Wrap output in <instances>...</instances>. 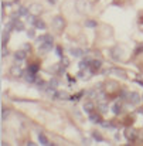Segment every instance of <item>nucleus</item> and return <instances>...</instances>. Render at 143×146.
I'll list each match as a JSON object with an SVG mask.
<instances>
[{"instance_id":"nucleus-2","label":"nucleus","mask_w":143,"mask_h":146,"mask_svg":"<svg viewBox=\"0 0 143 146\" xmlns=\"http://www.w3.org/2000/svg\"><path fill=\"white\" fill-rule=\"evenodd\" d=\"M52 27H54L55 30L61 31V30L64 29V19H61L60 16L54 17V19H52Z\"/></svg>"},{"instance_id":"nucleus-6","label":"nucleus","mask_w":143,"mask_h":146,"mask_svg":"<svg viewBox=\"0 0 143 146\" xmlns=\"http://www.w3.org/2000/svg\"><path fill=\"white\" fill-rule=\"evenodd\" d=\"M101 65H102V62L99 61V60H92V62H91V72L92 74H95V72H98V70L101 68Z\"/></svg>"},{"instance_id":"nucleus-16","label":"nucleus","mask_w":143,"mask_h":146,"mask_svg":"<svg viewBox=\"0 0 143 146\" xmlns=\"http://www.w3.org/2000/svg\"><path fill=\"white\" fill-rule=\"evenodd\" d=\"M24 58H26V51H17L14 54V60L16 61H23Z\"/></svg>"},{"instance_id":"nucleus-1","label":"nucleus","mask_w":143,"mask_h":146,"mask_svg":"<svg viewBox=\"0 0 143 146\" xmlns=\"http://www.w3.org/2000/svg\"><path fill=\"white\" fill-rule=\"evenodd\" d=\"M52 48V36L47 34V38L44 40V43L40 44V52H48Z\"/></svg>"},{"instance_id":"nucleus-12","label":"nucleus","mask_w":143,"mask_h":146,"mask_svg":"<svg viewBox=\"0 0 143 146\" xmlns=\"http://www.w3.org/2000/svg\"><path fill=\"white\" fill-rule=\"evenodd\" d=\"M71 54H72L74 57H77V58H79V57H82V55H85L87 52H85L84 50H81V48H71Z\"/></svg>"},{"instance_id":"nucleus-4","label":"nucleus","mask_w":143,"mask_h":146,"mask_svg":"<svg viewBox=\"0 0 143 146\" xmlns=\"http://www.w3.org/2000/svg\"><path fill=\"white\" fill-rule=\"evenodd\" d=\"M10 74H11L13 77H21V75H23V71H21V68H20L19 64H14V65L10 68Z\"/></svg>"},{"instance_id":"nucleus-37","label":"nucleus","mask_w":143,"mask_h":146,"mask_svg":"<svg viewBox=\"0 0 143 146\" xmlns=\"http://www.w3.org/2000/svg\"><path fill=\"white\" fill-rule=\"evenodd\" d=\"M48 3H51V4H54V3H55V0H48Z\"/></svg>"},{"instance_id":"nucleus-21","label":"nucleus","mask_w":143,"mask_h":146,"mask_svg":"<svg viewBox=\"0 0 143 146\" xmlns=\"http://www.w3.org/2000/svg\"><path fill=\"white\" fill-rule=\"evenodd\" d=\"M88 119H89V121H91L92 123H96V122H99V116H98L96 113H94V112L88 115Z\"/></svg>"},{"instance_id":"nucleus-31","label":"nucleus","mask_w":143,"mask_h":146,"mask_svg":"<svg viewBox=\"0 0 143 146\" xmlns=\"http://www.w3.org/2000/svg\"><path fill=\"white\" fill-rule=\"evenodd\" d=\"M140 51H143V44H139V46L135 48V54H140Z\"/></svg>"},{"instance_id":"nucleus-23","label":"nucleus","mask_w":143,"mask_h":146,"mask_svg":"<svg viewBox=\"0 0 143 146\" xmlns=\"http://www.w3.org/2000/svg\"><path fill=\"white\" fill-rule=\"evenodd\" d=\"M36 27H37V29H40V30H44V29H46V24H44V21H43V20H40V19H37V23H36Z\"/></svg>"},{"instance_id":"nucleus-27","label":"nucleus","mask_w":143,"mask_h":146,"mask_svg":"<svg viewBox=\"0 0 143 146\" xmlns=\"http://www.w3.org/2000/svg\"><path fill=\"white\" fill-rule=\"evenodd\" d=\"M92 136H94V139H95V141H99V142H102V141H103V138H102L98 132H94V135H92Z\"/></svg>"},{"instance_id":"nucleus-8","label":"nucleus","mask_w":143,"mask_h":146,"mask_svg":"<svg viewBox=\"0 0 143 146\" xmlns=\"http://www.w3.org/2000/svg\"><path fill=\"white\" fill-rule=\"evenodd\" d=\"M68 94L64 92V91H55L54 95H52V99H68Z\"/></svg>"},{"instance_id":"nucleus-28","label":"nucleus","mask_w":143,"mask_h":146,"mask_svg":"<svg viewBox=\"0 0 143 146\" xmlns=\"http://www.w3.org/2000/svg\"><path fill=\"white\" fill-rule=\"evenodd\" d=\"M82 95H84V91H81L79 94H77V95H74V97H71V98H70V99H72V101H78V99H79V98L82 97Z\"/></svg>"},{"instance_id":"nucleus-35","label":"nucleus","mask_w":143,"mask_h":146,"mask_svg":"<svg viewBox=\"0 0 143 146\" xmlns=\"http://www.w3.org/2000/svg\"><path fill=\"white\" fill-rule=\"evenodd\" d=\"M30 48H31V47H30V44H24V50H26V51H28Z\"/></svg>"},{"instance_id":"nucleus-17","label":"nucleus","mask_w":143,"mask_h":146,"mask_svg":"<svg viewBox=\"0 0 143 146\" xmlns=\"http://www.w3.org/2000/svg\"><path fill=\"white\" fill-rule=\"evenodd\" d=\"M103 74H118V75H123L125 72H123V71H120V70H116V68H111V70L103 71Z\"/></svg>"},{"instance_id":"nucleus-20","label":"nucleus","mask_w":143,"mask_h":146,"mask_svg":"<svg viewBox=\"0 0 143 146\" xmlns=\"http://www.w3.org/2000/svg\"><path fill=\"white\" fill-rule=\"evenodd\" d=\"M17 13H19V16H28V9L21 6V7H19Z\"/></svg>"},{"instance_id":"nucleus-7","label":"nucleus","mask_w":143,"mask_h":146,"mask_svg":"<svg viewBox=\"0 0 143 146\" xmlns=\"http://www.w3.org/2000/svg\"><path fill=\"white\" fill-rule=\"evenodd\" d=\"M58 85V80L57 78H52L50 82H48V87H47V91L48 92H55V88Z\"/></svg>"},{"instance_id":"nucleus-18","label":"nucleus","mask_w":143,"mask_h":146,"mask_svg":"<svg viewBox=\"0 0 143 146\" xmlns=\"http://www.w3.org/2000/svg\"><path fill=\"white\" fill-rule=\"evenodd\" d=\"M120 111H122V106L119 105V102L113 104V106H112V112H113L115 115H119V113H120Z\"/></svg>"},{"instance_id":"nucleus-29","label":"nucleus","mask_w":143,"mask_h":146,"mask_svg":"<svg viewBox=\"0 0 143 146\" xmlns=\"http://www.w3.org/2000/svg\"><path fill=\"white\" fill-rule=\"evenodd\" d=\"M85 26H87V27H96V23L94 20H88V21L85 23Z\"/></svg>"},{"instance_id":"nucleus-24","label":"nucleus","mask_w":143,"mask_h":146,"mask_svg":"<svg viewBox=\"0 0 143 146\" xmlns=\"http://www.w3.org/2000/svg\"><path fill=\"white\" fill-rule=\"evenodd\" d=\"M28 71H31V72L37 74V71H38V65H37V64H31V65L28 67Z\"/></svg>"},{"instance_id":"nucleus-26","label":"nucleus","mask_w":143,"mask_h":146,"mask_svg":"<svg viewBox=\"0 0 143 146\" xmlns=\"http://www.w3.org/2000/svg\"><path fill=\"white\" fill-rule=\"evenodd\" d=\"M7 115H9V112L6 111V108H1V121H6Z\"/></svg>"},{"instance_id":"nucleus-36","label":"nucleus","mask_w":143,"mask_h":146,"mask_svg":"<svg viewBox=\"0 0 143 146\" xmlns=\"http://www.w3.org/2000/svg\"><path fill=\"white\" fill-rule=\"evenodd\" d=\"M78 77H79V78H84V71H79V72H78Z\"/></svg>"},{"instance_id":"nucleus-15","label":"nucleus","mask_w":143,"mask_h":146,"mask_svg":"<svg viewBox=\"0 0 143 146\" xmlns=\"http://www.w3.org/2000/svg\"><path fill=\"white\" fill-rule=\"evenodd\" d=\"M38 141H40L41 145H52V143H50V141L47 139V136L44 133H38Z\"/></svg>"},{"instance_id":"nucleus-38","label":"nucleus","mask_w":143,"mask_h":146,"mask_svg":"<svg viewBox=\"0 0 143 146\" xmlns=\"http://www.w3.org/2000/svg\"><path fill=\"white\" fill-rule=\"evenodd\" d=\"M142 98H143V97H142Z\"/></svg>"},{"instance_id":"nucleus-22","label":"nucleus","mask_w":143,"mask_h":146,"mask_svg":"<svg viewBox=\"0 0 143 146\" xmlns=\"http://www.w3.org/2000/svg\"><path fill=\"white\" fill-rule=\"evenodd\" d=\"M14 29H16V31H23V30H24V24H23L20 20H17V21H16V27H14Z\"/></svg>"},{"instance_id":"nucleus-10","label":"nucleus","mask_w":143,"mask_h":146,"mask_svg":"<svg viewBox=\"0 0 143 146\" xmlns=\"http://www.w3.org/2000/svg\"><path fill=\"white\" fill-rule=\"evenodd\" d=\"M7 40H9V30L4 29V30L1 31V47H6Z\"/></svg>"},{"instance_id":"nucleus-34","label":"nucleus","mask_w":143,"mask_h":146,"mask_svg":"<svg viewBox=\"0 0 143 146\" xmlns=\"http://www.w3.org/2000/svg\"><path fill=\"white\" fill-rule=\"evenodd\" d=\"M1 57H6V47H1Z\"/></svg>"},{"instance_id":"nucleus-3","label":"nucleus","mask_w":143,"mask_h":146,"mask_svg":"<svg viewBox=\"0 0 143 146\" xmlns=\"http://www.w3.org/2000/svg\"><path fill=\"white\" fill-rule=\"evenodd\" d=\"M128 99H129V104H130V105H138V104L140 102V95H139L138 92H130Z\"/></svg>"},{"instance_id":"nucleus-11","label":"nucleus","mask_w":143,"mask_h":146,"mask_svg":"<svg viewBox=\"0 0 143 146\" xmlns=\"http://www.w3.org/2000/svg\"><path fill=\"white\" fill-rule=\"evenodd\" d=\"M84 111L89 115V113H92L94 112V104L91 102V101H88V102H85L84 104Z\"/></svg>"},{"instance_id":"nucleus-33","label":"nucleus","mask_w":143,"mask_h":146,"mask_svg":"<svg viewBox=\"0 0 143 146\" xmlns=\"http://www.w3.org/2000/svg\"><path fill=\"white\" fill-rule=\"evenodd\" d=\"M27 36H28L30 38H33V37H34V30H28V31H27Z\"/></svg>"},{"instance_id":"nucleus-5","label":"nucleus","mask_w":143,"mask_h":146,"mask_svg":"<svg viewBox=\"0 0 143 146\" xmlns=\"http://www.w3.org/2000/svg\"><path fill=\"white\" fill-rule=\"evenodd\" d=\"M98 109L101 111V113L108 112V104H106L105 98H103V99H98Z\"/></svg>"},{"instance_id":"nucleus-9","label":"nucleus","mask_w":143,"mask_h":146,"mask_svg":"<svg viewBox=\"0 0 143 146\" xmlns=\"http://www.w3.org/2000/svg\"><path fill=\"white\" fill-rule=\"evenodd\" d=\"M91 62H92V60H82L78 65H79L81 70H89L91 68Z\"/></svg>"},{"instance_id":"nucleus-19","label":"nucleus","mask_w":143,"mask_h":146,"mask_svg":"<svg viewBox=\"0 0 143 146\" xmlns=\"http://www.w3.org/2000/svg\"><path fill=\"white\" fill-rule=\"evenodd\" d=\"M30 11L36 16V14H38V13H41V7L38 6V4H33V7L30 9Z\"/></svg>"},{"instance_id":"nucleus-30","label":"nucleus","mask_w":143,"mask_h":146,"mask_svg":"<svg viewBox=\"0 0 143 146\" xmlns=\"http://www.w3.org/2000/svg\"><path fill=\"white\" fill-rule=\"evenodd\" d=\"M55 54H57L60 58H62V50H61V47H57V48H55Z\"/></svg>"},{"instance_id":"nucleus-14","label":"nucleus","mask_w":143,"mask_h":146,"mask_svg":"<svg viewBox=\"0 0 143 146\" xmlns=\"http://www.w3.org/2000/svg\"><path fill=\"white\" fill-rule=\"evenodd\" d=\"M125 135H126L128 141H135V139H136V132H135L133 129H128Z\"/></svg>"},{"instance_id":"nucleus-25","label":"nucleus","mask_w":143,"mask_h":146,"mask_svg":"<svg viewBox=\"0 0 143 146\" xmlns=\"http://www.w3.org/2000/svg\"><path fill=\"white\" fill-rule=\"evenodd\" d=\"M46 38H47V34H44V36H40V37L37 38V41H36V43H37V44L40 46L41 43H44V40H46Z\"/></svg>"},{"instance_id":"nucleus-13","label":"nucleus","mask_w":143,"mask_h":146,"mask_svg":"<svg viewBox=\"0 0 143 146\" xmlns=\"http://www.w3.org/2000/svg\"><path fill=\"white\" fill-rule=\"evenodd\" d=\"M24 78H26V81H27V82H30V84H31V82H34V81H36V74H34V72H31V71H27V74H26V77H24Z\"/></svg>"},{"instance_id":"nucleus-32","label":"nucleus","mask_w":143,"mask_h":146,"mask_svg":"<svg viewBox=\"0 0 143 146\" xmlns=\"http://www.w3.org/2000/svg\"><path fill=\"white\" fill-rule=\"evenodd\" d=\"M61 65L67 68V67H68V60H67V58H62V62H61Z\"/></svg>"}]
</instances>
